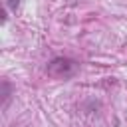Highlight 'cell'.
<instances>
[{"instance_id":"6da1fadb","label":"cell","mask_w":127,"mask_h":127,"mask_svg":"<svg viewBox=\"0 0 127 127\" xmlns=\"http://www.w3.org/2000/svg\"><path fill=\"white\" fill-rule=\"evenodd\" d=\"M77 64L73 60H67V58H56L50 65H48V73L54 75V77H69L73 71H75Z\"/></svg>"},{"instance_id":"7a4b0ae2","label":"cell","mask_w":127,"mask_h":127,"mask_svg":"<svg viewBox=\"0 0 127 127\" xmlns=\"http://www.w3.org/2000/svg\"><path fill=\"white\" fill-rule=\"evenodd\" d=\"M6 2H8V6H10L12 10H16V8H18V4H20V0H6Z\"/></svg>"}]
</instances>
